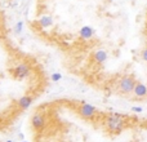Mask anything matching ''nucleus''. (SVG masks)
I'll return each mask as SVG.
<instances>
[{"label":"nucleus","mask_w":147,"mask_h":142,"mask_svg":"<svg viewBox=\"0 0 147 142\" xmlns=\"http://www.w3.org/2000/svg\"><path fill=\"white\" fill-rule=\"evenodd\" d=\"M43 62L14 40L0 4V131H7L47 93Z\"/></svg>","instance_id":"f257e3e1"},{"label":"nucleus","mask_w":147,"mask_h":142,"mask_svg":"<svg viewBox=\"0 0 147 142\" xmlns=\"http://www.w3.org/2000/svg\"><path fill=\"white\" fill-rule=\"evenodd\" d=\"M141 58H142V61L145 62V64H147V47H146V48L142 51V54H141Z\"/></svg>","instance_id":"f03ea898"},{"label":"nucleus","mask_w":147,"mask_h":142,"mask_svg":"<svg viewBox=\"0 0 147 142\" xmlns=\"http://www.w3.org/2000/svg\"><path fill=\"white\" fill-rule=\"evenodd\" d=\"M133 111H134V112H141V111H142V109H141V107H133Z\"/></svg>","instance_id":"7ed1b4c3"}]
</instances>
